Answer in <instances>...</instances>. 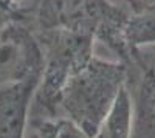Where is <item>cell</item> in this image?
Returning <instances> with one entry per match:
<instances>
[{
	"label": "cell",
	"instance_id": "6da1fadb",
	"mask_svg": "<svg viewBox=\"0 0 155 138\" xmlns=\"http://www.w3.org/2000/svg\"><path fill=\"white\" fill-rule=\"evenodd\" d=\"M129 11L115 0H33L16 11V19L34 31L64 30L92 36L130 68L140 62L124 42Z\"/></svg>",
	"mask_w": 155,
	"mask_h": 138
},
{
	"label": "cell",
	"instance_id": "7a4b0ae2",
	"mask_svg": "<svg viewBox=\"0 0 155 138\" xmlns=\"http://www.w3.org/2000/svg\"><path fill=\"white\" fill-rule=\"evenodd\" d=\"M129 82V67L116 59L93 56L67 81L59 99V118L95 136L116 96Z\"/></svg>",
	"mask_w": 155,
	"mask_h": 138
},
{
	"label": "cell",
	"instance_id": "3957f363",
	"mask_svg": "<svg viewBox=\"0 0 155 138\" xmlns=\"http://www.w3.org/2000/svg\"><path fill=\"white\" fill-rule=\"evenodd\" d=\"M34 34L44 53V68L31 103L30 121L59 118L62 90L73 74L95 56V39L64 30Z\"/></svg>",
	"mask_w": 155,
	"mask_h": 138
},
{
	"label": "cell",
	"instance_id": "277c9868",
	"mask_svg": "<svg viewBox=\"0 0 155 138\" xmlns=\"http://www.w3.org/2000/svg\"><path fill=\"white\" fill-rule=\"evenodd\" d=\"M44 53L34 31L12 20L0 36V87L41 81Z\"/></svg>",
	"mask_w": 155,
	"mask_h": 138
},
{
	"label": "cell",
	"instance_id": "5b68a950",
	"mask_svg": "<svg viewBox=\"0 0 155 138\" xmlns=\"http://www.w3.org/2000/svg\"><path fill=\"white\" fill-rule=\"evenodd\" d=\"M39 81L0 87V138H25Z\"/></svg>",
	"mask_w": 155,
	"mask_h": 138
},
{
	"label": "cell",
	"instance_id": "8992f818",
	"mask_svg": "<svg viewBox=\"0 0 155 138\" xmlns=\"http://www.w3.org/2000/svg\"><path fill=\"white\" fill-rule=\"evenodd\" d=\"M138 78L130 90L134 99L132 138H155V67L137 68Z\"/></svg>",
	"mask_w": 155,
	"mask_h": 138
},
{
	"label": "cell",
	"instance_id": "52a82bcc",
	"mask_svg": "<svg viewBox=\"0 0 155 138\" xmlns=\"http://www.w3.org/2000/svg\"><path fill=\"white\" fill-rule=\"evenodd\" d=\"M134 132V99L124 85L115 103L104 117L93 138H132Z\"/></svg>",
	"mask_w": 155,
	"mask_h": 138
},
{
	"label": "cell",
	"instance_id": "ba28073f",
	"mask_svg": "<svg viewBox=\"0 0 155 138\" xmlns=\"http://www.w3.org/2000/svg\"><path fill=\"white\" fill-rule=\"evenodd\" d=\"M124 42L132 53L155 45V8L129 12L124 25Z\"/></svg>",
	"mask_w": 155,
	"mask_h": 138
},
{
	"label": "cell",
	"instance_id": "9c48e42d",
	"mask_svg": "<svg viewBox=\"0 0 155 138\" xmlns=\"http://www.w3.org/2000/svg\"><path fill=\"white\" fill-rule=\"evenodd\" d=\"M33 138H93L65 118L30 121Z\"/></svg>",
	"mask_w": 155,
	"mask_h": 138
},
{
	"label": "cell",
	"instance_id": "30bf717a",
	"mask_svg": "<svg viewBox=\"0 0 155 138\" xmlns=\"http://www.w3.org/2000/svg\"><path fill=\"white\" fill-rule=\"evenodd\" d=\"M12 20H16L14 9H11L5 2L0 0V36H2V33L5 31V28L8 27Z\"/></svg>",
	"mask_w": 155,
	"mask_h": 138
},
{
	"label": "cell",
	"instance_id": "8fae6325",
	"mask_svg": "<svg viewBox=\"0 0 155 138\" xmlns=\"http://www.w3.org/2000/svg\"><path fill=\"white\" fill-rule=\"evenodd\" d=\"M123 8H126L129 12L143 11L147 8H155V0H123Z\"/></svg>",
	"mask_w": 155,
	"mask_h": 138
},
{
	"label": "cell",
	"instance_id": "7c38bea8",
	"mask_svg": "<svg viewBox=\"0 0 155 138\" xmlns=\"http://www.w3.org/2000/svg\"><path fill=\"white\" fill-rule=\"evenodd\" d=\"M138 54H140V64H138V68H140V67H143V65L155 67V45H153V47H149V48L140 50Z\"/></svg>",
	"mask_w": 155,
	"mask_h": 138
},
{
	"label": "cell",
	"instance_id": "4fadbf2b",
	"mask_svg": "<svg viewBox=\"0 0 155 138\" xmlns=\"http://www.w3.org/2000/svg\"><path fill=\"white\" fill-rule=\"evenodd\" d=\"M2 2H5L11 9H14V12H16L19 8H22L23 5H27V3L33 2V0H2Z\"/></svg>",
	"mask_w": 155,
	"mask_h": 138
}]
</instances>
